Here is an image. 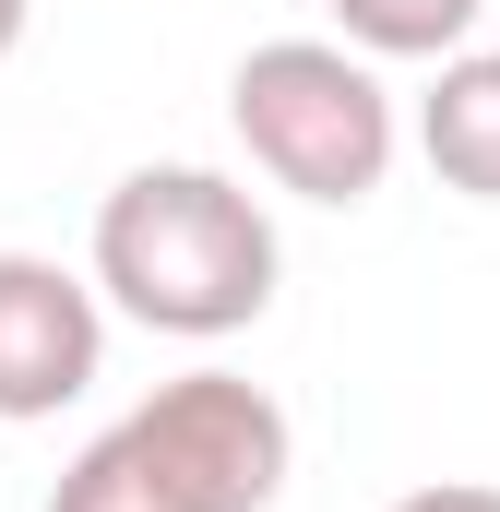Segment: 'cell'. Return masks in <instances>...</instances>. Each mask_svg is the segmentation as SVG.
<instances>
[{
    "label": "cell",
    "instance_id": "2",
    "mask_svg": "<svg viewBox=\"0 0 500 512\" xmlns=\"http://www.w3.org/2000/svg\"><path fill=\"white\" fill-rule=\"evenodd\" d=\"M286 405L239 370H179L72 453L48 512H274L286 489Z\"/></svg>",
    "mask_w": 500,
    "mask_h": 512
},
{
    "label": "cell",
    "instance_id": "4",
    "mask_svg": "<svg viewBox=\"0 0 500 512\" xmlns=\"http://www.w3.org/2000/svg\"><path fill=\"white\" fill-rule=\"evenodd\" d=\"M108 370V286L60 274L48 251H0V417H60Z\"/></svg>",
    "mask_w": 500,
    "mask_h": 512
},
{
    "label": "cell",
    "instance_id": "1",
    "mask_svg": "<svg viewBox=\"0 0 500 512\" xmlns=\"http://www.w3.org/2000/svg\"><path fill=\"white\" fill-rule=\"evenodd\" d=\"M96 286L143 334L227 346L274 310V215L215 167H131L96 203Z\"/></svg>",
    "mask_w": 500,
    "mask_h": 512
},
{
    "label": "cell",
    "instance_id": "7",
    "mask_svg": "<svg viewBox=\"0 0 500 512\" xmlns=\"http://www.w3.org/2000/svg\"><path fill=\"white\" fill-rule=\"evenodd\" d=\"M393 512H500V489L489 477H441V489H405Z\"/></svg>",
    "mask_w": 500,
    "mask_h": 512
},
{
    "label": "cell",
    "instance_id": "3",
    "mask_svg": "<svg viewBox=\"0 0 500 512\" xmlns=\"http://www.w3.org/2000/svg\"><path fill=\"white\" fill-rule=\"evenodd\" d=\"M227 120H239L250 167L274 179V191H298V203H370L381 179H393V84H381L370 48H346V36H262L239 72H227Z\"/></svg>",
    "mask_w": 500,
    "mask_h": 512
},
{
    "label": "cell",
    "instance_id": "5",
    "mask_svg": "<svg viewBox=\"0 0 500 512\" xmlns=\"http://www.w3.org/2000/svg\"><path fill=\"white\" fill-rule=\"evenodd\" d=\"M417 155L441 167V191L500 203V48H453L441 84L417 96Z\"/></svg>",
    "mask_w": 500,
    "mask_h": 512
},
{
    "label": "cell",
    "instance_id": "6",
    "mask_svg": "<svg viewBox=\"0 0 500 512\" xmlns=\"http://www.w3.org/2000/svg\"><path fill=\"white\" fill-rule=\"evenodd\" d=\"M477 12L489 0H334L346 48H370V60H453L477 36Z\"/></svg>",
    "mask_w": 500,
    "mask_h": 512
},
{
    "label": "cell",
    "instance_id": "8",
    "mask_svg": "<svg viewBox=\"0 0 500 512\" xmlns=\"http://www.w3.org/2000/svg\"><path fill=\"white\" fill-rule=\"evenodd\" d=\"M24 24H36V0H0V60L24 48Z\"/></svg>",
    "mask_w": 500,
    "mask_h": 512
}]
</instances>
